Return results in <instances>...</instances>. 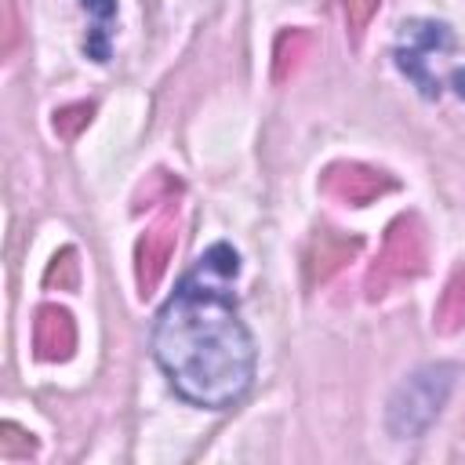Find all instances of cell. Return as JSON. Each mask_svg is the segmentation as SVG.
Returning <instances> with one entry per match:
<instances>
[{
  "label": "cell",
  "instance_id": "52a82bcc",
  "mask_svg": "<svg viewBox=\"0 0 465 465\" xmlns=\"http://www.w3.org/2000/svg\"><path fill=\"white\" fill-rule=\"evenodd\" d=\"M33 349L40 360H65L76 349V323L58 305H40L33 320Z\"/></svg>",
  "mask_w": 465,
  "mask_h": 465
},
{
  "label": "cell",
  "instance_id": "ba28073f",
  "mask_svg": "<svg viewBox=\"0 0 465 465\" xmlns=\"http://www.w3.org/2000/svg\"><path fill=\"white\" fill-rule=\"evenodd\" d=\"M356 251H360V240H345L338 232H320L316 243H312V251H309V280H327Z\"/></svg>",
  "mask_w": 465,
  "mask_h": 465
},
{
  "label": "cell",
  "instance_id": "277c9868",
  "mask_svg": "<svg viewBox=\"0 0 465 465\" xmlns=\"http://www.w3.org/2000/svg\"><path fill=\"white\" fill-rule=\"evenodd\" d=\"M400 47H396V65L400 73L425 94V98H440L443 91V80L429 73V58L436 51H447L450 47V29L443 22H403L400 25Z\"/></svg>",
  "mask_w": 465,
  "mask_h": 465
},
{
  "label": "cell",
  "instance_id": "9a60e30c",
  "mask_svg": "<svg viewBox=\"0 0 465 465\" xmlns=\"http://www.w3.org/2000/svg\"><path fill=\"white\" fill-rule=\"evenodd\" d=\"M374 11H378V0H345V25H349L352 40L363 36V29L371 25Z\"/></svg>",
  "mask_w": 465,
  "mask_h": 465
},
{
  "label": "cell",
  "instance_id": "6da1fadb",
  "mask_svg": "<svg viewBox=\"0 0 465 465\" xmlns=\"http://www.w3.org/2000/svg\"><path fill=\"white\" fill-rule=\"evenodd\" d=\"M236 251L214 243L182 276L153 327V356L193 407L225 411L254 381V338L236 309Z\"/></svg>",
  "mask_w": 465,
  "mask_h": 465
},
{
  "label": "cell",
  "instance_id": "5bb4252c",
  "mask_svg": "<svg viewBox=\"0 0 465 465\" xmlns=\"http://www.w3.org/2000/svg\"><path fill=\"white\" fill-rule=\"evenodd\" d=\"M76 276H80V262H76V251H62V254H54V262H51V269H47V283H54L58 280V287H76Z\"/></svg>",
  "mask_w": 465,
  "mask_h": 465
},
{
  "label": "cell",
  "instance_id": "30bf717a",
  "mask_svg": "<svg viewBox=\"0 0 465 465\" xmlns=\"http://www.w3.org/2000/svg\"><path fill=\"white\" fill-rule=\"evenodd\" d=\"M84 11L91 15V33H87V54L94 62H109V40H113V22H116V0H80Z\"/></svg>",
  "mask_w": 465,
  "mask_h": 465
},
{
  "label": "cell",
  "instance_id": "3957f363",
  "mask_svg": "<svg viewBox=\"0 0 465 465\" xmlns=\"http://www.w3.org/2000/svg\"><path fill=\"white\" fill-rule=\"evenodd\" d=\"M421 269H425V225L418 214H400L389 225L385 243H381V251L367 272V294L385 298L400 283L414 280Z\"/></svg>",
  "mask_w": 465,
  "mask_h": 465
},
{
  "label": "cell",
  "instance_id": "7a4b0ae2",
  "mask_svg": "<svg viewBox=\"0 0 465 465\" xmlns=\"http://www.w3.org/2000/svg\"><path fill=\"white\" fill-rule=\"evenodd\" d=\"M458 381L454 363H425L411 371L389 396L385 407V429L392 440H418L429 432V425L440 418L443 403L450 400V389Z\"/></svg>",
  "mask_w": 465,
  "mask_h": 465
},
{
  "label": "cell",
  "instance_id": "e0dca14e",
  "mask_svg": "<svg viewBox=\"0 0 465 465\" xmlns=\"http://www.w3.org/2000/svg\"><path fill=\"white\" fill-rule=\"evenodd\" d=\"M450 84H454V91L465 98V69H454V73H450Z\"/></svg>",
  "mask_w": 465,
  "mask_h": 465
},
{
  "label": "cell",
  "instance_id": "8fae6325",
  "mask_svg": "<svg viewBox=\"0 0 465 465\" xmlns=\"http://www.w3.org/2000/svg\"><path fill=\"white\" fill-rule=\"evenodd\" d=\"M309 51H312V36L305 33V29H291V33H283L280 40H276V80H287V76H294V69L302 65V58H309Z\"/></svg>",
  "mask_w": 465,
  "mask_h": 465
},
{
  "label": "cell",
  "instance_id": "8992f818",
  "mask_svg": "<svg viewBox=\"0 0 465 465\" xmlns=\"http://www.w3.org/2000/svg\"><path fill=\"white\" fill-rule=\"evenodd\" d=\"M171 254H174V225H171V218H163L153 229H145V236L134 247V280H138L142 294H149L160 283Z\"/></svg>",
  "mask_w": 465,
  "mask_h": 465
},
{
  "label": "cell",
  "instance_id": "7c38bea8",
  "mask_svg": "<svg viewBox=\"0 0 465 465\" xmlns=\"http://www.w3.org/2000/svg\"><path fill=\"white\" fill-rule=\"evenodd\" d=\"M91 113H94V105H87V102H76V105L58 109V113H54V131H58V138L73 142V138L91 124Z\"/></svg>",
  "mask_w": 465,
  "mask_h": 465
},
{
  "label": "cell",
  "instance_id": "5b68a950",
  "mask_svg": "<svg viewBox=\"0 0 465 465\" xmlns=\"http://www.w3.org/2000/svg\"><path fill=\"white\" fill-rule=\"evenodd\" d=\"M323 193L341 200V203H352V207H363L371 200H378L381 193L392 189V178L385 171H374L367 163H331L320 178Z\"/></svg>",
  "mask_w": 465,
  "mask_h": 465
},
{
  "label": "cell",
  "instance_id": "9c48e42d",
  "mask_svg": "<svg viewBox=\"0 0 465 465\" xmlns=\"http://www.w3.org/2000/svg\"><path fill=\"white\" fill-rule=\"evenodd\" d=\"M465 327V262L450 272L440 302H436V331L440 334H454Z\"/></svg>",
  "mask_w": 465,
  "mask_h": 465
},
{
  "label": "cell",
  "instance_id": "2e32d148",
  "mask_svg": "<svg viewBox=\"0 0 465 465\" xmlns=\"http://www.w3.org/2000/svg\"><path fill=\"white\" fill-rule=\"evenodd\" d=\"M4 15H7V47H4V51L11 54V47H15V33H18V29H15V0H4Z\"/></svg>",
  "mask_w": 465,
  "mask_h": 465
},
{
  "label": "cell",
  "instance_id": "4fadbf2b",
  "mask_svg": "<svg viewBox=\"0 0 465 465\" xmlns=\"http://www.w3.org/2000/svg\"><path fill=\"white\" fill-rule=\"evenodd\" d=\"M0 458H7V461H18V458H29L33 450H36V443L29 440V432H22L18 425H11V421H4L0 425Z\"/></svg>",
  "mask_w": 465,
  "mask_h": 465
}]
</instances>
